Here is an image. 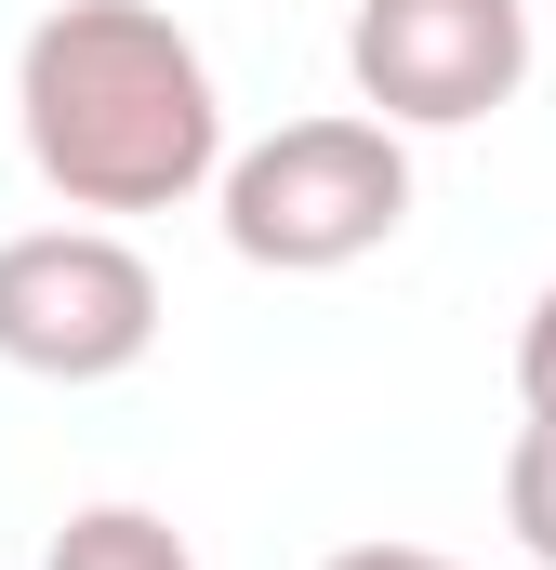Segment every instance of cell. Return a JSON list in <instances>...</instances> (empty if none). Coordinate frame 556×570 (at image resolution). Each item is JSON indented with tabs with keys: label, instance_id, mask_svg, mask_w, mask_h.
I'll use <instances>...</instances> for the list:
<instances>
[{
	"label": "cell",
	"instance_id": "cell-4",
	"mask_svg": "<svg viewBox=\"0 0 556 570\" xmlns=\"http://www.w3.org/2000/svg\"><path fill=\"white\" fill-rule=\"evenodd\" d=\"M345 94L385 134H477L530 94V0H358Z\"/></svg>",
	"mask_w": 556,
	"mask_h": 570
},
{
	"label": "cell",
	"instance_id": "cell-8",
	"mask_svg": "<svg viewBox=\"0 0 556 570\" xmlns=\"http://www.w3.org/2000/svg\"><path fill=\"white\" fill-rule=\"evenodd\" d=\"M318 570H477V558H437V544H345V558H318Z\"/></svg>",
	"mask_w": 556,
	"mask_h": 570
},
{
	"label": "cell",
	"instance_id": "cell-3",
	"mask_svg": "<svg viewBox=\"0 0 556 570\" xmlns=\"http://www.w3.org/2000/svg\"><path fill=\"white\" fill-rule=\"evenodd\" d=\"M159 345V266L120 226H13L0 239V358L27 385H120Z\"/></svg>",
	"mask_w": 556,
	"mask_h": 570
},
{
	"label": "cell",
	"instance_id": "cell-6",
	"mask_svg": "<svg viewBox=\"0 0 556 570\" xmlns=\"http://www.w3.org/2000/svg\"><path fill=\"white\" fill-rule=\"evenodd\" d=\"M504 531H517L530 570H556V412H530L517 451H504Z\"/></svg>",
	"mask_w": 556,
	"mask_h": 570
},
{
	"label": "cell",
	"instance_id": "cell-1",
	"mask_svg": "<svg viewBox=\"0 0 556 570\" xmlns=\"http://www.w3.org/2000/svg\"><path fill=\"white\" fill-rule=\"evenodd\" d=\"M13 134L80 226H133V213L212 199L226 80L159 0H53L13 53Z\"/></svg>",
	"mask_w": 556,
	"mask_h": 570
},
{
	"label": "cell",
	"instance_id": "cell-5",
	"mask_svg": "<svg viewBox=\"0 0 556 570\" xmlns=\"http://www.w3.org/2000/svg\"><path fill=\"white\" fill-rule=\"evenodd\" d=\"M40 570H199V558H186V531H172L159 504H80V518L40 544Z\"/></svg>",
	"mask_w": 556,
	"mask_h": 570
},
{
	"label": "cell",
	"instance_id": "cell-7",
	"mask_svg": "<svg viewBox=\"0 0 556 570\" xmlns=\"http://www.w3.org/2000/svg\"><path fill=\"white\" fill-rule=\"evenodd\" d=\"M517 399H530V412H556V279L530 292V318H517Z\"/></svg>",
	"mask_w": 556,
	"mask_h": 570
},
{
	"label": "cell",
	"instance_id": "cell-2",
	"mask_svg": "<svg viewBox=\"0 0 556 570\" xmlns=\"http://www.w3.org/2000/svg\"><path fill=\"white\" fill-rule=\"evenodd\" d=\"M212 226L239 266L266 279H345L411 226V134H385L371 107H318L278 134L226 146L212 173Z\"/></svg>",
	"mask_w": 556,
	"mask_h": 570
}]
</instances>
